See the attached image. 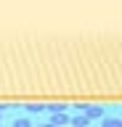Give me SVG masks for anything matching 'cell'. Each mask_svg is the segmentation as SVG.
<instances>
[{
  "label": "cell",
  "mask_w": 122,
  "mask_h": 127,
  "mask_svg": "<svg viewBox=\"0 0 122 127\" xmlns=\"http://www.w3.org/2000/svg\"><path fill=\"white\" fill-rule=\"evenodd\" d=\"M48 122L53 127H69V114H50Z\"/></svg>",
  "instance_id": "cell-2"
},
{
  "label": "cell",
  "mask_w": 122,
  "mask_h": 127,
  "mask_svg": "<svg viewBox=\"0 0 122 127\" xmlns=\"http://www.w3.org/2000/svg\"><path fill=\"white\" fill-rule=\"evenodd\" d=\"M13 127H32V117H13Z\"/></svg>",
  "instance_id": "cell-7"
},
{
  "label": "cell",
  "mask_w": 122,
  "mask_h": 127,
  "mask_svg": "<svg viewBox=\"0 0 122 127\" xmlns=\"http://www.w3.org/2000/svg\"><path fill=\"white\" fill-rule=\"evenodd\" d=\"M40 127H53V125H50V122H42V125H40Z\"/></svg>",
  "instance_id": "cell-9"
},
{
  "label": "cell",
  "mask_w": 122,
  "mask_h": 127,
  "mask_svg": "<svg viewBox=\"0 0 122 127\" xmlns=\"http://www.w3.org/2000/svg\"><path fill=\"white\" fill-rule=\"evenodd\" d=\"M69 125H72V127H88L90 122L82 117V114H74V117H69Z\"/></svg>",
  "instance_id": "cell-5"
},
{
  "label": "cell",
  "mask_w": 122,
  "mask_h": 127,
  "mask_svg": "<svg viewBox=\"0 0 122 127\" xmlns=\"http://www.w3.org/2000/svg\"><path fill=\"white\" fill-rule=\"evenodd\" d=\"M101 127H122V119L120 117H104L101 119Z\"/></svg>",
  "instance_id": "cell-6"
},
{
  "label": "cell",
  "mask_w": 122,
  "mask_h": 127,
  "mask_svg": "<svg viewBox=\"0 0 122 127\" xmlns=\"http://www.w3.org/2000/svg\"><path fill=\"white\" fill-rule=\"evenodd\" d=\"M82 117L88 119V122H96V119H104L106 117V109H104V106H90V103H85Z\"/></svg>",
  "instance_id": "cell-1"
},
{
  "label": "cell",
  "mask_w": 122,
  "mask_h": 127,
  "mask_svg": "<svg viewBox=\"0 0 122 127\" xmlns=\"http://www.w3.org/2000/svg\"><path fill=\"white\" fill-rule=\"evenodd\" d=\"M45 111L48 114H69V106L66 103H45Z\"/></svg>",
  "instance_id": "cell-3"
},
{
  "label": "cell",
  "mask_w": 122,
  "mask_h": 127,
  "mask_svg": "<svg viewBox=\"0 0 122 127\" xmlns=\"http://www.w3.org/2000/svg\"><path fill=\"white\" fill-rule=\"evenodd\" d=\"M69 127H72V125H69Z\"/></svg>",
  "instance_id": "cell-10"
},
{
  "label": "cell",
  "mask_w": 122,
  "mask_h": 127,
  "mask_svg": "<svg viewBox=\"0 0 122 127\" xmlns=\"http://www.w3.org/2000/svg\"><path fill=\"white\" fill-rule=\"evenodd\" d=\"M27 117H35V114H45V103H27L24 106Z\"/></svg>",
  "instance_id": "cell-4"
},
{
  "label": "cell",
  "mask_w": 122,
  "mask_h": 127,
  "mask_svg": "<svg viewBox=\"0 0 122 127\" xmlns=\"http://www.w3.org/2000/svg\"><path fill=\"white\" fill-rule=\"evenodd\" d=\"M5 109H8V106H5V103H0V117H3V111H5Z\"/></svg>",
  "instance_id": "cell-8"
}]
</instances>
